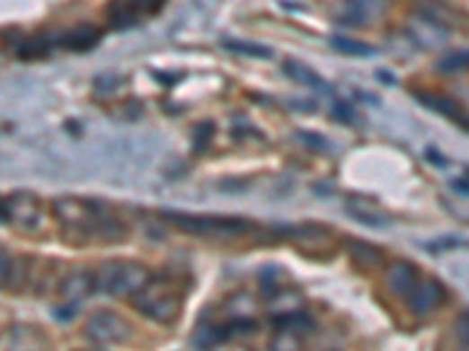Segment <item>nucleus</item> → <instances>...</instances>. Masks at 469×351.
Returning a JSON list of instances; mask_svg holds the SVG:
<instances>
[{"label":"nucleus","instance_id":"nucleus-23","mask_svg":"<svg viewBox=\"0 0 469 351\" xmlns=\"http://www.w3.org/2000/svg\"><path fill=\"white\" fill-rule=\"evenodd\" d=\"M332 48L341 54H348V57H371V54L376 52L373 48H368L367 42L352 40V38L345 36L332 38Z\"/></svg>","mask_w":469,"mask_h":351},{"label":"nucleus","instance_id":"nucleus-20","mask_svg":"<svg viewBox=\"0 0 469 351\" xmlns=\"http://www.w3.org/2000/svg\"><path fill=\"white\" fill-rule=\"evenodd\" d=\"M282 71L287 78H291L294 83L303 84V87H310V90H317V92H329V84L324 83V78L317 75L310 66L301 64V61L287 59L282 66Z\"/></svg>","mask_w":469,"mask_h":351},{"label":"nucleus","instance_id":"nucleus-22","mask_svg":"<svg viewBox=\"0 0 469 351\" xmlns=\"http://www.w3.org/2000/svg\"><path fill=\"white\" fill-rule=\"evenodd\" d=\"M228 338V328L226 326H217V323H202V326L195 330L193 335V342H195V349H211V347H217L221 339Z\"/></svg>","mask_w":469,"mask_h":351},{"label":"nucleus","instance_id":"nucleus-5","mask_svg":"<svg viewBox=\"0 0 469 351\" xmlns=\"http://www.w3.org/2000/svg\"><path fill=\"white\" fill-rule=\"evenodd\" d=\"M84 335L97 342V345H125L132 339V326L127 319H122L115 312L102 310L87 319L84 323Z\"/></svg>","mask_w":469,"mask_h":351},{"label":"nucleus","instance_id":"nucleus-29","mask_svg":"<svg viewBox=\"0 0 469 351\" xmlns=\"http://www.w3.org/2000/svg\"><path fill=\"white\" fill-rule=\"evenodd\" d=\"M465 351H469V345H467V347H465Z\"/></svg>","mask_w":469,"mask_h":351},{"label":"nucleus","instance_id":"nucleus-10","mask_svg":"<svg viewBox=\"0 0 469 351\" xmlns=\"http://www.w3.org/2000/svg\"><path fill=\"white\" fill-rule=\"evenodd\" d=\"M310 328L313 321L307 319L305 312L284 319L277 323V330L270 339V351H303V338Z\"/></svg>","mask_w":469,"mask_h":351},{"label":"nucleus","instance_id":"nucleus-2","mask_svg":"<svg viewBox=\"0 0 469 351\" xmlns=\"http://www.w3.org/2000/svg\"><path fill=\"white\" fill-rule=\"evenodd\" d=\"M134 310L148 316L155 323H169L179 321L181 316V298L174 291L172 284L164 279H151L144 286V291H138L132 298Z\"/></svg>","mask_w":469,"mask_h":351},{"label":"nucleus","instance_id":"nucleus-8","mask_svg":"<svg viewBox=\"0 0 469 351\" xmlns=\"http://www.w3.org/2000/svg\"><path fill=\"white\" fill-rule=\"evenodd\" d=\"M409 33L411 38L425 49L444 48L446 42H448V36H451L446 22H441V19L432 17V14L428 13H418L415 17H411Z\"/></svg>","mask_w":469,"mask_h":351},{"label":"nucleus","instance_id":"nucleus-28","mask_svg":"<svg viewBox=\"0 0 469 351\" xmlns=\"http://www.w3.org/2000/svg\"><path fill=\"white\" fill-rule=\"evenodd\" d=\"M7 221V208H5V199H0V223Z\"/></svg>","mask_w":469,"mask_h":351},{"label":"nucleus","instance_id":"nucleus-18","mask_svg":"<svg viewBox=\"0 0 469 351\" xmlns=\"http://www.w3.org/2000/svg\"><path fill=\"white\" fill-rule=\"evenodd\" d=\"M48 335L40 333L36 326H17L10 333V347L7 351H48Z\"/></svg>","mask_w":469,"mask_h":351},{"label":"nucleus","instance_id":"nucleus-6","mask_svg":"<svg viewBox=\"0 0 469 351\" xmlns=\"http://www.w3.org/2000/svg\"><path fill=\"white\" fill-rule=\"evenodd\" d=\"M5 208H7V221L17 225L19 230H38L42 225V204L36 195L31 192H14L5 199Z\"/></svg>","mask_w":469,"mask_h":351},{"label":"nucleus","instance_id":"nucleus-14","mask_svg":"<svg viewBox=\"0 0 469 351\" xmlns=\"http://www.w3.org/2000/svg\"><path fill=\"white\" fill-rule=\"evenodd\" d=\"M226 316L233 330H253L256 326V300L249 293H237L226 304Z\"/></svg>","mask_w":469,"mask_h":351},{"label":"nucleus","instance_id":"nucleus-3","mask_svg":"<svg viewBox=\"0 0 469 351\" xmlns=\"http://www.w3.org/2000/svg\"><path fill=\"white\" fill-rule=\"evenodd\" d=\"M164 221L176 230L193 237L211 239H234L252 230L247 221L240 218H217V215H190V214H164Z\"/></svg>","mask_w":469,"mask_h":351},{"label":"nucleus","instance_id":"nucleus-12","mask_svg":"<svg viewBox=\"0 0 469 351\" xmlns=\"http://www.w3.org/2000/svg\"><path fill=\"white\" fill-rule=\"evenodd\" d=\"M92 293H97V276H94V272H87V269L68 274L59 288L61 300L66 304H80L83 300L90 298Z\"/></svg>","mask_w":469,"mask_h":351},{"label":"nucleus","instance_id":"nucleus-27","mask_svg":"<svg viewBox=\"0 0 469 351\" xmlns=\"http://www.w3.org/2000/svg\"><path fill=\"white\" fill-rule=\"evenodd\" d=\"M456 335L463 339L465 345H469V310L456 319Z\"/></svg>","mask_w":469,"mask_h":351},{"label":"nucleus","instance_id":"nucleus-4","mask_svg":"<svg viewBox=\"0 0 469 351\" xmlns=\"http://www.w3.org/2000/svg\"><path fill=\"white\" fill-rule=\"evenodd\" d=\"M55 218L64 227V233L92 237L94 234V202H84L78 197H59L52 204Z\"/></svg>","mask_w":469,"mask_h":351},{"label":"nucleus","instance_id":"nucleus-21","mask_svg":"<svg viewBox=\"0 0 469 351\" xmlns=\"http://www.w3.org/2000/svg\"><path fill=\"white\" fill-rule=\"evenodd\" d=\"M348 253L352 256V260L364 269H380L385 265V258L378 249H373L371 244H364V241H350Z\"/></svg>","mask_w":469,"mask_h":351},{"label":"nucleus","instance_id":"nucleus-11","mask_svg":"<svg viewBox=\"0 0 469 351\" xmlns=\"http://www.w3.org/2000/svg\"><path fill=\"white\" fill-rule=\"evenodd\" d=\"M387 13V0H345L341 19L352 26L378 24Z\"/></svg>","mask_w":469,"mask_h":351},{"label":"nucleus","instance_id":"nucleus-17","mask_svg":"<svg viewBox=\"0 0 469 351\" xmlns=\"http://www.w3.org/2000/svg\"><path fill=\"white\" fill-rule=\"evenodd\" d=\"M385 284L390 293H394L399 298H406L418 284V272H415L411 262H392L385 272Z\"/></svg>","mask_w":469,"mask_h":351},{"label":"nucleus","instance_id":"nucleus-16","mask_svg":"<svg viewBox=\"0 0 469 351\" xmlns=\"http://www.w3.org/2000/svg\"><path fill=\"white\" fill-rule=\"evenodd\" d=\"M345 208H348L350 218H355L357 223L368 227H385L390 223V215L378 208L371 199H364V197H350L345 202Z\"/></svg>","mask_w":469,"mask_h":351},{"label":"nucleus","instance_id":"nucleus-26","mask_svg":"<svg viewBox=\"0 0 469 351\" xmlns=\"http://www.w3.org/2000/svg\"><path fill=\"white\" fill-rule=\"evenodd\" d=\"M13 258L7 250L0 249V288L7 286V281H10V272H13Z\"/></svg>","mask_w":469,"mask_h":351},{"label":"nucleus","instance_id":"nucleus-13","mask_svg":"<svg viewBox=\"0 0 469 351\" xmlns=\"http://www.w3.org/2000/svg\"><path fill=\"white\" fill-rule=\"evenodd\" d=\"M303 312H305V298L296 288H277L268 300V314L277 323L296 314H303Z\"/></svg>","mask_w":469,"mask_h":351},{"label":"nucleus","instance_id":"nucleus-9","mask_svg":"<svg viewBox=\"0 0 469 351\" xmlns=\"http://www.w3.org/2000/svg\"><path fill=\"white\" fill-rule=\"evenodd\" d=\"M446 300V291L439 281L434 279H418L413 291L406 295V303H409L411 314L418 316V319H425V316L434 314L439 310Z\"/></svg>","mask_w":469,"mask_h":351},{"label":"nucleus","instance_id":"nucleus-25","mask_svg":"<svg viewBox=\"0 0 469 351\" xmlns=\"http://www.w3.org/2000/svg\"><path fill=\"white\" fill-rule=\"evenodd\" d=\"M226 48L233 49L237 54H244V57H253V59H270L272 52L268 48H261V45H253V42H240L230 40L226 42Z\"/></svg>","mask_w":469,"mask_h":351},{"label":"nucleus","instance_id":"nucleus-1","mask_svg":"<svg viewBox=\"0 0 469 351\" xmlns=\"http://www.w3.org/2000/svg\"><path fill=\"white\" fill-rule=\"evenodd\" d=\"M94 276H97V291L109 293L115 298H134L153 279L151 269L132 260L106 262L99 272H94Z\"/></svg>","mask_w":469,"mask_h":351},{"label":"nucleus","instance_id":"nucleus-15","mask_svg":"<svg viewBox=\"0 0 469 351\" xmlns=\"http://www.w3.org/2000/svg\"><path fill=\"white\" fill-rule=\"evenodd\" d=\"M415 96H418V101H420L425 108H429V110H434V113L444 115V118L453 119L456 125H460L463 129L469 131V113L457 101H453V99H448V96L444 94H434V92H420V94Z\"/></svg>","mask_w":469,"mask_h":351},{"label":"nucleus","instance_id":"nucleus-19","mask_svg":"<svg viewBox=\"0 0 469 351\" xmlns=\"http://www.w3.org/2000/svg\"><path fill=\"white\" fill-rule=\"evenodd\" d=\"M99 40H102V31H99L97 26L78 24L64 33V38H61V45L68 49H73V52H84V49L94 48Z\"/></svg>","mask_w":469,"mask_h":351},{"label":"nucleus","instance_id":"nucleus-7","mask_svg":"<svg viewBox=\"0 0 469 351\" xmlns=\"http://www.w3.org/2000/svg\"><path fill=\"white\" fill-rule=\"evenodd\" d=\"M163 5L164 0H111L109 22L115 29H129L153 17Z\"/></svg>","mask_w":469,"mask_h":351},{"label":"nucleus","instance_id":"nucleus-24","mask_svg":"<svg viewBox=\"0 0 469 351\" xmlns=\"http://www.w3.org/2000/svg\"><path fill=\"white\" fill-rule=\"evenodd\" d=\"M441 73H460L469 71V49H456V52L444 54L437 64Z\"/></svg>","mask_w":469,"mask_h":351}]
</instances>
